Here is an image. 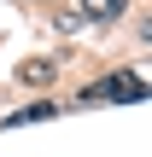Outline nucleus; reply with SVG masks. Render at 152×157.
<instances>
[{
	"instance_id": "obj_1",
	"label": "nucleus",
	"mask_w": 152,
	"mask_h": 157,
	"mask_svg": "<svg viewBox=\"0 0 152 157\" xmlns=\"http://www.w3.org/2000/svg\"><path fill=\"white\" fill-rule=\"evenodd\" d=\"M82 99H94V105H100V99H146V82H141L135 70H117V76L94 82V87H88Z\"/></svg>"
},
{
	"instance_id": "obj_2",
	"label": "nucleus",
	"mask_w": 152,
	"mask_h": 157,
	"mask_svg": "<svg viewBox=\"0 0 152 157\" xmlns=\"http://www.w3.org/2000/svg\"><path fill=\"white\" fill-rule=\"evenodd\" d=\"M76 12H82V17H94V23H111V17H123V12H129V0H82Z\"/></svg>"
},
{
	"instance_id": "obj_3",
	"label": "nucleus",
	"mask_w": 152,
	"mask_h": 157,
	"mask_svg": "<svg viewBox=\"0 0 152 157\" xmlns=\"http://www.w3.org/2000/svg\"><path fill=\"white\" fill-rule=\"evenodd\" d=\"M18 82H23V87H47V82H53V64H47V58H29V64L18 70Z\"/></svg>"
},
{
	"instance_id": "obj_4",
	"label": "nucleus",
	"mask_w": 152,
	"mask_h": 157,
	"mask_svg": "<svg viewBox=\"0 0 152 157\" xmlns=\"http://www.w3.org/2000/svg\"><path fill=\"white\" fill-rule=\"evenodd\" d=\"M41 117H53V105H47V99H35V105H23V111H12L6 122H12V128H23V122H41Z\"/></svg>"
},
{
	"instance_id": "obj_5",
	"label": "nucleus",
	"mask_w": 152,
	"mask_h": 157,
	"mask_svg": "<svg viewBox=\"0 0 152 157\" xmlns=\"http://www.w3.org/2000/svg\"><path fill=\"white\" fill-rule=\"evenodd\" d=\"M146 41H152V23H146Z\"/></svg>"
}]
</instances>
